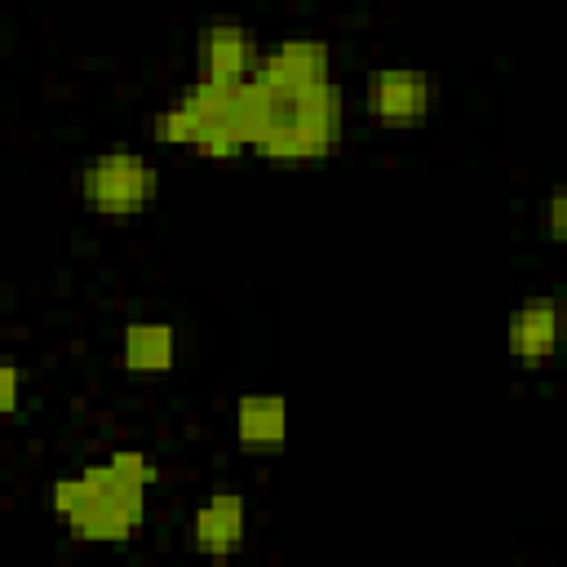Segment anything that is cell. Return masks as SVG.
<instances>
[{"label": "cell", "mask_w": 567, "mask_h": 567, "mask_svg": "<svg viewBox=\"0 0 567 567\" xmlns=\"http://www.w3.org/2000/svg\"><path fill=\"white\" fill-rule=\"evenodd\" d=\"M49 505L80 540L120 545L146 518V487L124 483L106 461H89L80 474L53 478Z\"/></svg>", "instance_id": "6da1fadb"}, {"label": "cell", "mask_w": 567, "mask_h": 567, "mask_svg": "<svg viewBox=\"0 0 567 567\" xmlns=\"http://www.w3.org/2000/svg\"><path fill=\"white\" fill-rule=\"evenodd\" d=\"M341 142V89L337 80L306 93H275L270 124L252 142L266 159H323Z\"/></svg>", "instance_id": "7a4b0ae2"}, {"label": "cell", "mask_w": 567, "mask_h": 567, "mask_svg": "<svg viewBox=\"0 0 567 567\" xmlns=\"http://www.w3.org/2000/svg\"><path fill=\"white\" fill-rule=\"evenodd\" d=\"M80 195L97 217H133L159 195V168L137 151H102L80 173Z\"/></svg>", "instance_id": "3957f363"}, {"label": "cell", "mask_w": 567, "mask_h": 567, "mask_svg": "<svg viewBox=\"0 0 567 567\" xmlns=\"http://www.w3.org/2000/svg\"><path fill=\"white\" fill-rule=\"evenodd\" d=\"M439 102V84L421 66H377L363 84V106L377 124L408 128L421 124Z\"/></svg>", "instance_id": "277c9868"}, {"label": "cell", "mask_w": 567, "mask_h": 567, "mask_svg": "<svg viewBox=\"0 0 567 567\" xmlns=\"http://www.w3.org/2000/svg\"><path fill=\"white\" fill-rule=\"evenodd\" d=\"M257 62H261V49H257L252 27H244L235 18H213L199 27V35H195L199 80L221 84V89H239L257 75Z\"/></svg>", "instance_id": "5b68a950"}, {"label": "cell", "mask_w": 567, "mask_h": 567, "mask_svg": "<svg viewBox=\"0 0 567 567\" xmlns=\"http://www.w3.org/2000/svg\"><path fill=\"white\" fill-rule=\"evenodd\" d=\"M563 328H567V310L554 292H532L523 297L509 319H505V346L514 354L518 368H545L563 341Z\"/></svg>", "instance_id": "8992f818"}, {"label": "cell", "mask_w": 567, "mask_h": 567, "mask_svg": "<svg viewBox=\"0 0 567 567\" xmlns=\"http://www.w3.org/2000/svg\"><path fill=\"white\" fill-rule=\"evenodd\" d=\"M257 80L270 93H306V89H319V84L332 80V49L323 40H310V35L279 40V44L261 49Z\"/></svg>", "instance_id": "52a82bcc"}, {"label": "cell", "mask_w": 567, "mask_h": 567, "mask_svg": "<svg viewBox=\"0 0 567 567\" xmlns=\"http://www.w3.org/2000/svg\"><path fill=\"white\" fill-rule=\"evenodd\" d=\"M244 527H248V505L235 487H217L208 492L195 514H190V545L204 554V558H226L239 549L244 540Z\"/></svg>", "instance_id": "ba28073f"}, {"label": "cell", "mask_w": 567, "mask_h": 567, "mask_svg": "<svg viewBox=\"0 0 567 567\" xmlns=\"http://www.w3.org/2000/svg\"><path fill=\"white\" fill-rule=\"evenodd\" d=\"M235 439L248 452H275L288 439V403L279 394H239L235 399Z\"/></svg>", "instance_id": "9c48e42d"}, {"label": "cell", "mask_w": 567, "mask_h": 567, "mask_svg": "<svg viewBox=\"0 0 567 567\" xmlns=\"http://www.w3.org/2000/svg\"><path fill=\"white\" fill-rule=\"evenodd\" d=\"M120 359L128 372H168L177 359V332L164 319H133L120 337Z\"/></svg>", "instance_id": "30bf717a"}, {"label": "cell", "mask_w": 567, "mask_h": 567, "mask_svg": "<svg viewBox=\"0 0 567 567\" xmlns=\"http://www.w3.org/2000/svg\"><path fill=\"white\" fill-rule=\"evenodd\" d=\"M204 115L177 93L168 106H159L155 111V120H151V128H155V137L164 142V146H190L195 151V142H199V133H204Z\"/></svg>", "instance_id": "8fae6325"}, {"label": "cell", "mask_w": 567, "mask_h": 567, "mask_svg": "<svg viewBox=\"0 0 567 567\" xmlns=\"http://www.w3.org/2000/svg\"><path fill=\"white\" fill-rule=\"evenodd\" d=\"M124 483H133V487H155V478H159V465H155V456L151 452H142V447H111L106 456H102Z\"/></svg>", "instance_id": "7c38bea8"}, {"label": "cell", "mask_w": 567, "mask_h": 567, "mask_svg": "<svg viewBox=\"0 0 567 567\" xmlns=\"http://www.w3.org/2000/svg\"><path fill=\"white\" fill-rule=\"evenodd\" d=\"M545 230H549L558 244H567V182L554 186L549 199H545Z\"/></svg>", "instance_id": "4fadbf2b"}, {"label": "cell", "mask_w": 567, "mask_h": 567, "mask_svg": "<svg viewBox=\"0 0 567 567\" xmlns=\"http://www.w3.org/2000/svg\"><path fill=\"white\" fill-rule=\"evenodd\" d=\"M18 394H22L18 363H0V412H18Z\"/></svg>", "instance_id": "5bb4252c"}]
</instances>
